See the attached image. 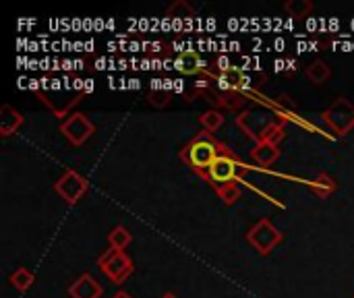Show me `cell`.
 <instances>
[{
  "instance_id": "1",
  "label": "cell",
  "mask_w": 354,
  "mask_h": 298,
  "mask_svg": "<svg viewBox=\"0 0 354 298\" xmlns=\"http://www.w3.org/2000/svg\"><path fill=\"white\" fill-rule=\"evenodd\" d=\"M245 170L243 162L232 153H224L220 158H216V162L209 166L207 174H205V183H209V187L218 193V197L226 203L232 205L241 199V172Z\"/></svg>"
},
{
  "instance_id": "2",
  "label": "cell",
  "mask_w": 354,
  "mask_h": 298,
  "mask_svg": "<svg viewBox=\"0 0 354 298\" xmlns=\"http://www.w3.org/2000/svg\"><path fill=\"white\" fill-rule=\"evenodd\" d=\"M230 149L222 143V141H218L214 135H209V133H199V135H195L183 149H180V160L195 172V174H199L201 178H205V174H207V170H209V166L216 162V158H220V156H224V153H228Z\"/></svg>"
},
{
  "instance_id": "3",
  "label": "cell",
  "mask_w": 354,
  "mask_h": 298,
  "mask_svg": "<svg viewBox=\"0 0 354 298\" xmlns=\"http://www.w3.org/2000/svg\"><path fill=\"white\" fill-rule=\"evenodd\" d=\"M236 124L245 131L247 137H251L255 143H274L278 145L284 135H286V127L284 122H280L272 112L268 110H257V108H249L245 112H241L236 116Z\"/></svg>"
},
{
  "instance_id": "4",
  "label": "cell",
  "mask_w": 354,
  "mask_h": 298,
  "mask_svg": "<svg viewBox=\"0 0 354 298\" xmlns=\"http://www.w3.org/2000/svg\"><path fill=\"white\" fill-rule=\"evenodd\" d=\"M97 266H100V270H102L114 284H122V282L133 274V270H135L131 257H129L124 251L112 249V247L106 249V251L100 255Z\"/></svg>"
},
{
  "instance_id": "5",
  "label": "cell",
  "mask_w": 354,
  "mask_h": 298,
  "mask_svg": "<svg viewBox=\"0 0 354 298\" xmlns=\"http://www.w3.org/2000/svg\"><path fill=\"white\" fill-rule=\"evenodd\" d=\"M319 116L328 124V129H332L340 137L351 133L354 129V104L351 100H346V97H338Z\"/></svg>"
},
{
  "instance_id": "6",
  "label": "cell",
  "mask_w": 354,
  "mask_h": 298,
  "mask_svg": "<svg viewBox=\"0 0 354 298\" xmlns=\"http://www.w3.org/2000/svg\"><path fill=\"white\" fill-rule=\"evenodd\" d=\"M249 245L259 253V255H270L280 243H282V232L268 220L261 218L249 232H247Z\"/></svg>"
},
{
  "instance_id": "7",
  "label": "cell",
  "mask_w": 354,
  "mask_h": 298,
  "mask_svg": "<svg viewBox=\"0 0 354 298\" xmlns=\"http://www.w3.org/2000/svg\"><path fill=\"white\" fill-rule=\"evenodd\" d=\"M39 97L44 100V104L50 108L52 114L56 116H66V112L79 102V91L71 89L68 85H60L58 81H52V87H48L46 91H39Z\"/></svg>"
},
{
  "instance_id": "8",
  "label": "cell",
  "mask_w": 354,
  "mask_h": 298,
  "mask_svg": "<svg viewBox=\"0 0 354 298\" xmlns=\"http://www.w3.org/2000/svg\"><path fill=\"white\" fill-rule=\"evenodd\" d=\"M95 127L93 122L83 114V112H75V114H68L62 124H60V133L73 143V145H83L91 135H93Z\"/></svg>"
},
{
  "instance_id": "9",
  "label": "cell",
  "mask_w": 354,
  "mask_h": 298,
  "mask_svg": "<svg viewBox=\"0 0 354 298\" xmlns=\"http://www.w3.org/2000/svg\"><path fill=\"white\" fill-rule=\"evenodd\" d=\"M56 193L71 205H75L89 189V183L85 176H81L77 170H66L54 185Z\"/></svg>"
},
{
  "instance_id": "10",
  "label": "cell",
  "mask_w": 354,
  "mask_h": 298,
  "mask_svg": "<svg viewBox=\"0 0 354 298\" xmlns=\"http://www.w3.org/2000/svg\"><path fill=\"white\" fill-rule=\"evenodd\" d=\"M68 295L71 298H100L104 295V286L91 274H83L68 286Z\"/></svg>"
},
{
  "instance_id": "11",
  "label": "cell",
  "mask_w": 354,
  "mask_h": 298,
  "mask_svg": "<svg viewBox=\"0 0 354 298\" xmlns=\"http://www.w3.org/2000/svg\"><path fill=\"white\" fill-rule=\"evenodd\" d=\"M23 120H25V118H23L21 112H17L12 106L4 104L2 110H0V133H2V137H8V135H12L15 131H19L21 124H23Z\"/></svg>"
},
{
  "instance_id": "12",
  "label": "cell",
  "mask_w": 354,
  "mask_h": 298,
  "mask_svg": "<svg viewBox=\"0 0 354 298\" xmlns=\"http://www.w3.org/2000/svg\"><path fill=\"white\" fill-rule=\"evenodd\" d=\"M251 158L259 164V166H272L278 158H280V149L274 143H255V147L251 149Z\"/></svg>"
},
{
  "instance_id": "13",
  "label": "cell",
  "mask_w": 354,
  "mask_h": 298,
  "mask_svg": "<svg viewBox=\"0 0 354 298\" xmlns=\"http://www.w3.org/2000/svg\"><path fill=\"white\" fill-rule=\"evenodd\" d=\"M207 97H212L209 102L220 104V106L230 108V110H239L241 106L247 104V100H245V95L241 91H224V89H218L214 93H207Z\"/></svg>"
},
{
  "instance_id": "14",
  "label": "cell",
  "mask_w": 354,
  "mask_h": 298,
  "mask_svg": "<svg viewBox=\"0 0 354 298\" xmlns=\"http://www.w3.org/2000/svg\"><path fill=\"white\" fill-rule=\"evenodd\" d=\"M174 64H176V68H178L183 75H197V73L203 71V60H201V56H199L197 52H193V50L183 52V54L176 58Z\"/></svg>"
},
{
  "instance_id": "15",
  "label": "cell",
  "mask_w": 354,
  "mask_h": 298,
  "mask_svg": "<svg viewBox=\"0 0 354 298\" xmlns=\"http://www.w3.org/2000/svg\"><path fill=\"white\" fill-rule=\"evenodd\" d=\"M307 77H309L315 85H322V83H326V81L332 77V68H330L324 60H313V62H309V66H307Z\"/></svg>"
},
{
  "instance_id": "16",
  "label": "cell",
  "mask_w": 354,
  "mask_h": 298,
  "mask_svg": "<svg viewBox=\"0 0 354 298\" xmlns=\"http://www.w3.org/2000/svg\"><path fill=\"white\" fill-rule=\"evenodd\" d=\"M35 282V276L27 270V268H17L12 274H10V284L12 288H17L19 292H27Z\"/></svg>"
},
{
  "instance_id": "17",
  "label": "cell",
  "mask_w": 354,
  "mask_h": 298,
  "mask_svg": "<svg viewBox=\"0 0 354 298\" xmlns=\"http://www.w3.org/2000/svg\"><path fill=\"white\" fill-rule=\"evenodd\" d=\"M131 241H133V236H131V232H129L124 226H116V228H112V230L108 232V243H110L112 249L124 251V247H129Z\"/></svg>"
},
{
  "instance_id": "18",
  "label": "cell",
  "mask_w": 354,
  "mask_h": 298,
  "mask_svg": "<svg viewBox=\"0 0 354 298\" xmlns=\"http://www.w3.org/2000/svg\"><path fill=\"white\" fill-rule=\"evenodd\" d=\"M166 17L168 19H193L195 17V8L187 2V0H176L166 8Z\"/></svg>"
},
{
  "instance_id": "19",
  "label": "cell",
  "mask_w": 354,
  "mask_h": 298,
  "mask_svg": "<svg viewBox=\"0 0 354 298\" xmlns=\"http://www.w3.org/2000/svg\"><path fill=\"white\" fill-rule=\"evenodd\" d=\"M201 127L205 129V133H216L222 124H224V114L220 112V110H216V108H212V110H207V112H203L201 114Z\"/></svg>"
},
{
  "instance_id": "20",
  "label": "cell",
  "mask_w": 354,
  "mask_h": 298,
  "mask_svg": "<svg viewBox=\"0 0 354 298\" xmlns=\"http://www.w3.org/2000/svg\"><path fill=\"white\" fill-rule=\"evenodd\" d=\"M284 10H286L290 17L301 19V17H307V15L313 10V2H309V0H288V2L284 4Z\"/></svg>"
},
{
  "instance_id": "21",
  "label": "cell",
  "mask_w": 354,
  "mask_h": 298,
  "mask_svg": "<svg viewBox=\"0 0 354 298\" xmlns=\"http://www.w3.org/2000/svg\"><path fill=\"white\" fill-rule=\"evenodd\" d=\"M149 102H151L153 106H158V108L168 106V104H170V93H168L166 89L153 87V89L149 91Z\"/></svg>"
},
{
  "instance_id": "22",
  "label": "cell",
  "mask_w": 354,
  "mask_h": 298,
  "mask_svg": "<svg viewBox=\"0 0 354 298\" xmlns=\"http://www.w3.org/2000/svg\"><path fill=\"white\" fill-rule=\"evenodd\" d=\"M112 298H133V297H131V295H129L127 290H118V292H116V295H114Z\"/></svg>"
},
{
  "instance_id": "23",
  "label": "cell",
  "mask_w": 354,
  "mask_h": 298,
  "mask_svg": "<svg viewBox=\"0 0 354 298\" xmlns=\"http://www.w3.org/2000/svg\"><path fill=\"white\" fill-rule=\"evenodd\" d=\"M160 298H178V297H176L174 292H166V295H162V297H160Z\"/></svg>"
}]
</instances>
